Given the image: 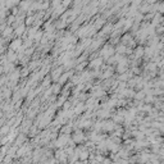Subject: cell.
<instances>
[{
	"label": "cell",
	"instance_id": "obj_1",
	"mask_svg": "<svg viewBox=\"0 0 164 164\" xmlns=\"http://www.w3.org/2000/svg\"><path fill=\"white\" fill-rule=\"evenodd\" d=\"M80 158H81V159H86V158H87V153H86V151H85V153H81Z\"/></svg>",
	"mask_w": 164,
	"mask_h": 164
}]
</instances>
